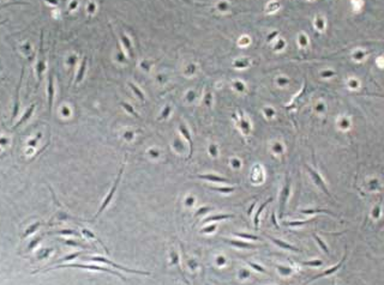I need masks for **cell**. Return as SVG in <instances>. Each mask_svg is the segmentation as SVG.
<instances>
[{"instance_id":"1","label":"cell","mask_w":384,"mask_h":285,"mask_svg":"<svg viewBox=\"0 0 384 285\" xmlns=\"http://www.w3.org/2000/svg\"><path fill=\"white\" fill-rule=\"evenodd\" d=\"M37 65H36V73H37V84L41 83L42 73L45 71L46 64H45V54H43V34H41V42H40V49H38V57H37Z\"/></svg>"},{"instance_id":"2","label":"cell","mask_w":384,"mask_h":285,"mask_svg":"<svg viewBox=\"0 0 384 285\" xmlns=\"http://www.w3.org/2000/svg\"><path fill=\"white\" fill-rule=\"evenodd\" d=\"M122 170H124V167H121V169H120V171H119V174H118V177H116V180H115V182H114V184H113V187H112V189H111V192H109V194L107 195V198L105 199V201L102 203V205H101V207H100V210H99V212L96 213V216H95V218L96 217H99L102 212H103V210L107 207V205L111 203V200H112V198H113V195H114V193H115V191H116V187H118V184H119V181H120V177H121V174H122Z\"/></svg>"},{"instance_id":"3","label":"cell","mask_w":384,"mask_h":285,"mask_svg":"<svg viewBox=\"0 0 384 285\" xmlns=\"http://www.w3.org/2000/svg\"><path fill=\"white\" fill-rule=\"evenodd\" d=\"M89 259H90V260H94V261H100V262H105V264H107V265H111V266H113V267H115V268H119V270L126 271V272H129V273L147 274V275H149V274H150V272L137 271V270H130V268H127V267H122V266H120V265H118V264H115V262H113V261H111V260H107V259H105V258H100V256H94V258H89Z\"/></svg>"},{"instance_id":"4","label":"cell","mask_w":384,"mask_h":285,"mask_svg":"<svg viewBox=\"0 0 384 285\" xmlns=\"http://www.w3.org/2000/svg\"><path fill=\"white\" fill-rule=\"evenodd\" d=\"M306 167V169H307V171H309V174L311 175V177H312V180L315 181V183L322 189V191L328 195V197H330L331 198V194L329 193V191H328V188H327V186H325V183H324V181H323V178L319 176V174L316 171V170H313L311 167H309V165H305Z\"/></svg>"},{"instance_id":"5","label":"cell","mask_w":384,"mask_h":285,"mask_svg":"<svg viewBox=\"0 0 384 285\" xmlns=\"http://www.w3.org/2000/svg\"><path fill=\"white\" fill-rule=\"evenodd\" d=\"M289 189H290V182H289V178L287 177L286 180V184L282 189V192H281V197H280V218L283 217V211H284V205H286V201L288 199V195H289Z\"/></svg>"},{"instance_id":"6","label":"cell","mask_w":384,"mask_h":285,"mask_svg":"<svg viewBox=\"0 0 384 285\" xmlns=\"http://www.w3.org/2000/svg\"><path fill=\"white\" fill-rule=\"evenodd\" d=\"M346 258H347V249L345 250V255H343V258L342 259H341V261L337 264V265H335L334 267H331V268H329V270H327V271H324V272H322V273H319V274H317L316 277H313L310 281H312V280H315V279H318V278H321V277H325V275H329V274H332V273H335L337 270H340L341 267H342L343 266V264H345V261H346Z\"/></svg>"},{"instance_id":"7","label":"cell","mask_w":384,"mask_h":285,"mask_svg":"<svg viewBox=\"0 0 384 285\" xmlns=\"http://www.w3.org/2000/svg\"><path fill=\"white\" fill-rule=\"evenodd\" d=\"M47 92H48V107L49 112L52 113L53 108V97H54V84H53V74L52 71L48 74V86H47Z\"/></svg>"},{"instance_id":"8","label":"cell","mask_w":384,"mask_h":285,"mask_svg":"<svg viewBox=\"0 0 384 285\" xmlns=\"http://www.w3.org/2000/svg\"><path fill=\"white\" fill-rule=\"evenodd\" d=\"M65 267H80V268H88V270L106 271V272H109V273L115 274V275H118V277H120V278H122V279H124V277H122L121 274H119V273H116V272H114V271H111L109 268H103V267H99V266H88V265H78V264H73V265H66Z\"/></svg>"},{"instance_id":"9","label":"cell","mask_w":384,"mask_h":285,"mask_svg":"<svg viewBox=\"0 0 384 285\" xmlns=\"http://www.w3.org/2000/svg\"><path fill=\"white\" fill-rule=\"evenodd\" d=\"M269 239H270L275 245H277V246H279V247H281V248H284V249H288V250H292V252H295V253H300V252H301L300 249H298V248H295V247H293V246H290V245H288V243H286V242H283V241H281V240L274 239V237H270V236H269Z\"/></svg>"},{"instance_id":"10","label":"cell","mask_w":384,"mask_h":285,"mask_svg":"<svg viewBox=\"0 0 384 285\" xmlns=\"http://www.w3.org/2000/svg\"><path fill=\"white\" fill-rule=\"evenodd\" d=\"M22 79H23V71H22V76H21V79H19V84L17 85V89H16V104H15V108H13V112H12V120L17 116L18 110H19V87H21V84H22Z\"/></svg>"},{"instance_id":"11","label":"cell","mask_w":384,"mask_h":285,"mask_svg":"<svg viewBox=\"0 0 384 285\" xmlns=\"http://www.w3.org/2000/svg\"><path fill=\"white\" fill-rule=\"evenodd\" d=\"M271 200H273V198H269L265 203H263L262 205H261V207L257 210V212H256V216H254V218H253V224H254V228H256V230H259L258 229V223H259V214L262 213V211L264 210V207L269 204V203H271Z\"/></svg>"},{"instance_id":"12","label":"cell","mask_w":384,"mask_h":285,"mask_svg":"<svg viewBox=\"0 0 384 285\" xmlns=\"http://www.w3.org/2000/svg\"><path fill=\"white\" fill-rule=\"evenodd\" d=\"M198 178H203V180H209V181H214V182H229L227 178L225 177H220L216 175H198Z\"/></svg>"},{"instance_id":"13","label":"cell","mask_w":384,"mask_h":285,"mask_svg":"<svg viewBox=\"0 0 384 285\" xmlns=\"http://www.w3.org/2000/svg\"><path fill=\"white\" fill-rule=\"evenodd\" d=\"M35 107H36V104H31V106H30V107L28 108V110L25 112V114L23 115V118H22V119H21V120H19L18 122H17V125L15 126V128H17L18 126H21V125H22L23 122H25V121H27V120H28V119H29V118L31 116V114L34 113V109H35Z\"/></svg>"},{"instance_id":"14","label":"cell","mask_w":384,"mask_h":285,"mask_svg":"<svg viewBox=\"0 0 384 285\" xmlns=\"http://www.w3.org/2000/svg\"><path fill=\"white\" fill-rule=\"evenodd\" d=\"M85 67H87V57H84L82 64H80V67H79V71L77 73V78H76V84H78L82 79H83V76H84V72H85Z\"/></svg>"},{"instance_id":"15","label":"cell","mask_w":384,"mask_h":285,"mask_svg":"<svg viewBox=\"0 0 384 285\" xmlns=\"http://www.w3.org/2000/svg\"><path fill=\"white\" fill-rule=\"evenodd\" d=\"M180 131H181V133L185 135V138L187 139V141H189V144H190V156L189 157H191L192 156V151H193V142H192V139H191V135H190V133H189V131L186 129V127L184 126V125H180Z\"/></svg>"},{"instance_id":"16","label":"cell","mask_w":384,"mask_h":285,"mask_svg":"<svg viewBox=\"0 0 384 285\" xmlns=\"http://www.w3.org/2000/svg\"><path fill=\"white\" fill-rule=\"evenodd\" d=\"M301 213L304 214H312V213H327V214H330L332 217H337L335 213H332L331 211H328V210H301Z\"/></svg>"},{"instance_id":"17","label":"cell","mask_w":384,"mask_h":285,"mask_svg":"<svg viewBox=\"0 0 384 285\" xmlns=\"http://www.w3.org/2000/svg\"><path fill=\"white\" fill-rule=\"evenodd\" d=\"M233 214H217V216H212L209 217L206 219H204L203 223H208V222H214V220H220V219H227V218H232Z\"/></svg>"},{"instance_id":"18","label":"cell","mask_w":384,"mask_h":285,"mask_svg":"<svg viewBox=\"0 0 384 285\" xmlns=\"http://www.w3.org/2000/svg\"><path fill=\"white\" fill-rule=\"evenodd\" d=\"M312 236L315 237V240H316V242L319 245V247L323 249V252L327 254V255H330V252H329V249H328V247H327V245L321 240V237L318 236V235H316V234H312Z\"/></svg>"},{"instance_id":"19","label":"cell","mask_w":384,"mask_h":285,"mask_svg":"<svg viewBox=\"0 0 384 285\" xmlns=\"http://www.w3.org/2000/svg\"><path fill=\"white\" fill-rule=\"evenodd\" d=\"M120 37H121V40H122V42H124V44H125V47H126V49L127 51H129V53H130V55H131V58H132V48H131V44H130V41H129V38H127L122 32L120 34Z\"/></svg>"},{"instance_id":"20","label":"cell","mask_w":384,"mask_h":285,"mask_svg":"<svg viewBox=\"0 0 384 285\" xmlns=\"http://www.w3.org/2000/svg\"><path fill=\"white\" fill-rule=\"evenodd\" d=\"M228 243H231L235 247H241V248H254L250 243H244V242H239V241H228Z\"/></svg>"},{"instance_id":"21","label":"cell","mask_w":384,"mask_h":285,"mask_svg":"<svg viewBox=\"0 0 384 285\" xmlns=\"http://www.w3.org/2000/svg\"><path fill=\"white\" fill-rule=\"evenodd\" d=\"M235 236L245 237V239H250V240H259V237H257V236L250 235V234H244V232H235Z\"/></svg>"},{"instance_id":"22","label":"cell","mask_w":384,"mask_h":285,"mask_svg":"<svg viewBox=\"0 0 384 285\" xmlns=\"http://www.w3.org/2000/svg\"><path fill=\"white\" fill-rule=\"evenodd\" d=\"M130 86H131V89L135 91V93H136L137 96L139 97V100H141V101H144V96H143V93L138 90V87H137V86H135V85H133V84H131V83H130Z\"/></svg>"},{"instance_id":"23","label":"cell","mask_w":384,"mask_h":285,"mask_svg":"<svg viewBox=\"0 0 384 285\" xmlns=\"http://www.w3.org/2000/svg\"><path fill=\"white\" fill-rule=\"evenodd\" d=\"M121 106H122V107H124V108H125V109H126L127 112H129V113H131L132 115H135L136 118H138V119H139V115H138V114H137V113H136V112H135V110H133V109H132V108L130 107V104H127V103H121Z\"/></svg>"},{"instance_id":"24","label":"cell","mask_w":384,"mask_h":285,"mask_svg":"<svg viewBox=\"0 0 384 285\" xmlns=\"http://www.w3.org/2000/svg\"><path fill=\"white\" fill-rule=\"evenodd\" d=\"M311 220H303V222H288L286 223V225H289V226H299V225H304V224H307L310 223Z\"/></svg>"},{"instance_id":"25","label":"cell","mask_w":384,"mask_h":285,"mask_svg":"<svg viewBox=\"0 0 384 285\" xmlns=\"http://www.w3.org/2000/svg\"><path fill=\"white\" fill-rule=\"evenodd\" d=\"M248 265H250L251 267H253L256 271H259V272H262V273H265V272H267L262 266H259V265H257V264H253V262H250V261H248Z\"/></svg>"},{"instance_id":"26","label":"cell","mask_w":384,"mask_h":285,"mask_svg":"<svg viewBox=\"0 0 384 285\" xmlns=\"http://www.w3.org/2000/svg\"><path fill=\"white\" fill-rule=\"evenodd\" d=\"M303 265H307V266H321L322 261L321 260H316V261H304Z\"/></svg>"},{"instance_id":"27","label":"cell","mask_w":384,"mask_h":285,"mask_svg":"<svg viewBox=\"0 0 384 285\" xmlns=\"http://www.w3.org/2000/svg\"><path fill=\"white\" fill-rule=\"evenodd\" d=\"M212 189H215V191H219V192H222V193H231L234 191V188L231 187V188H212Z\"/></svg>"},{"instance_id":"28","label":"cell","mask_w":384,"mask_h":285,"mask_svg":"<svg viewBox=\"0 0 384 285\" xmlns=\"http://www.w3.org/2000/svg\"><path fill=\"white\" fill-rule=\"evenodd\" d=\"M215 229H216V225H211V226H208V228L203 229L202 232H210V231H214Z\"/></svg>"},{"instance_id":"29","label":"cell","mask_w":384,"mask_h":285,"mask_svg":"<svg viewBox=\"0 0 384 285\" xmlns=\"http://www.w3.org/2000/svg\"><path fill=\"white\" fill-rule=\"evenodd\" d=\"M209 210H210L209 207H203V209H200V210H199V211H198V212L196 213V216H195V217H197V216H199L200 213H204V212H208Z\"/></svg>"},{"instance_id":"30","label":"cell","mask_w":384,"mask_h":285,"mask_svg":"<svg viewBox=\"0 0 384 285\" xmlns=\"http://www.w3.org/2000/svg\"><path fill=\"white\" fill-rule=\"evenodd\" d=\"M271 219H273V223L275 224L276 229H280V226H279V224L276 223V219H275V212H273V214H271Z\"/></svg>"},{"instance_id":"31","label":"cell","mask_w":384,"mask_h":285,"mask_svg":"<svg viewBox=\"0 0 384 285\" xmlns=\"http://www.w3.org/2000/svg\"><path fill=\"white\" fill-rule=\"evenodd\" d=\"M254 204H256V203H253V205H252V206H251V209L248 210V214H251V213H252V209L254 207Z\"/></svg>"},{"instance_id":"32","label":"cell","mask_w":384,"mask_h":285,"mask_svg":"<svg viewBox=\"0 0 384 285\" xmlns=\"http://www.w3.org/2000/svg\"><path fill=\"white\" fill-rule=\"evenodd\" d=\"M0 24H3V22H1V23H0Z\"/></svg>"}]
</instances>
